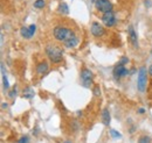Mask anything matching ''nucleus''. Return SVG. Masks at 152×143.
Returning a JSON list of instances; mask_svg holds the SVG:
<instances>
[{"label":"nucleus","instance_id":"obj_19","mask_svg":"<svg viewBox=\"0 0 152 143\" xmlns=\"http://www.w3.org/2000/svg\"><path fill=\"white\" fill-rule=\"evenodd\" d=\"M110 134H111V136H113L114 139H119V137H122V135H121L119 133H117L116 130H114V129L110 130Z\"/></svg>","mask_w":152,"mask_h":143},{"label":"nucleus","instance_id":"obj_16","mask_svg":"<svg viewBox=\"0 0 152 143\" xmlns=\"http://www.w3.org/2000/svg\"><path fill=\"white\" fill-rule=\"evenodd\" d=\"M45 6H46L45 0H37V1L34 2V7H35V8H43Z\"/></svg>","mask_w":152,"mask_h":143},{"label":"nucleus","instance_id":"obj_1","mask_svg":"<svg viewBox=\"0 0 152 143\" xmlns=\"http://www.w3.org/2000/svg\"><path fill=\"white\" fill-rule=\"evenodd\" d=\"M53 35L55 37V40L60 41V42H66L67 40L72 38L75 35L74 32L67 27H62V26H57L53 30Z\"/></svg>","mask_w":152,"mask_h":143},{"label":"nucleus","instance_id":"obj_24","mask_svg":"<svg viewBox=\"0 0 152 143\" xmlns=\"http://www.w3.org/2000/svg\"><path fill=\"white\" fill-rule=\"evenodd\" d=\"M119 63H122V64H125V63H129V58H126V57H123L122 59H121V62Z\"/></svg>","mask_w":152,"mask_h":143},{"label":"nucleus","instance_id":"obj_6","mask_svg":"<svg viewBox=\"0 0 152 143\" xmlns=\"http://www.w3.org/2000/svg\"><path fill=\"white\" fill-rule=\"evenodd\" d=\"M102 21H103V23H104L107 27H113L115 25V22H116V19H115V15H114V13H113V11H111V12L103 13V15H102Z\"/></svg>","mask_w":152,"mask_h":143},{"label":"nucleus","instance_id":"obj_15","mask_svg":"<svg viewBox=\"0 0 152 143\" xmlns=\"http://www.w3.org/2000/svg\"><path fill=\"white\" fill-rule=\"evenodd\" d=\"M58 9H60V12H61V13H63V14H68V13H69V8H68V5H67L66 2L60 4Z\"/></svg>","mask_w":152,"mask_h":143},{"label":"nucleus","instance_id":"obj_4","mask_svg":"<svg viewBox=\"0 0 152 143\" xmlns=\"http://www.w3.org/2000/svg\"><path fill=\"white\" fill-rule=\"evenodd\" d=\"M95 7L102 13H107V12L113 11V4L109 0H96Z\"/></svg>","mask_w":152,"mask_h":143},{"label":"nucleus","instance_id":"obj_7","mask_svg":"<svg viewBox=\"0 0 152 143\" xmlns=\"http://www.w3.org/2000/svg\"><path fill=\"white\" fill-rule=\"evenodd\" d=\"M105 30L103 28V26H101L98 22H93L91 25V34L96 37H101V36L104 35Z\"/></svg>","mask_w":152,"mask_h":143},{"label":"nucleus","instance_id":"obj_11","mask_svg":"<svg viewBox=\"0 0 152 143\" xmlns=\"http://www.w3.org/2000/svg\"><path fill=\"white\" fill-rule=\"evenodd\" d=\"M93 77H94V74H93V72L90 71L89 69H83V70L81 71V79H82V82H83V80L93 79Z\"/></svg>","mask_w":152,"mask_h":143},{"label":"nucleus","instance_id":"obj_25","mask_svg":"<svg viewBox=\"0 0 152 143\" xmlns=\"http://www.w3.org/2000/svg\"><path fill=\"white\" fill-rule=\"evenodd\" d=\"M138 113H139V114H144V113H145V109H144V108H139V109H138Z\"/></svg>","mask_w":152,"mask_h":143},{"label":"nucleus","instance_id":"obj_17","mask_svg":"<svg viewBox=\"0 0 152 143\" xmlns=\"http://www.w3.org/2000/svg\"><path fill=\"white\" fill-rule=\"evenodd\" d=\"M150 142H151V139L149 136H142L138 140V143H150Z\"/></svg>","mask_w":152,"mask_h":143},{"label":"nucleus","instance_id":"obj_14","mask_svg":"<svg viewBox=\"0 0 152 143\" xmlns=\"http://www.w3.org/2000/svg\"><path fill=\"white\" fill-rule=\"evenodd\" d=\"M20 34H21L22 37H25V38H31L32 37V34L29 32V28H27V27H22L20 29Z\"/></svg>","mask_w":152,"mask_h":143},{"label":"nucleus","instance_id":"obj_18","mask_svg":"<svg viewBox=\"0 0 152 143\" xmlns=\"http://www.w3.org/2000/svg\"><path fill=\"white\" fill-rule=\"evenodd\" d=\"M8 97H10L11 99H14V98L17 97V87H15V86H14V89L12 90L10 93H8Z\"/></svg>","mask_w":152,"mask_h":143},{"label":"nucleus","instance_id":"obj_10","mask_svg":"<svg viewBox=\"0 0 152 143\" xmlns=\"http://www.w3.org/2000/svg\"><path fill=\"white\" fill-rule=\"evenodd\" d=\"M64 43V47H67V48H74L76 47L77 44H78V38H77V36H73L72 38H69V40H67L66 42H63Z\"/></svg>","mask_w":152,"mask_h":143},{"label":"nucleus","instance_id":"obj_22","mask_svg":"<svg viewBox=\"0 0 152 143\" xmlns=\"http://www.w3.org/2000/svg\"><path fill=\"white\" fill-rule=\"evenodd\" d=\"M28 28H29V32H31V34H32V36H33L34 35V33L37 32V26H35V25H31Z\"/></svg>","mask_w":152,"mask_h":143},{"label":"nucleus","instance_id":"obj_3","mask_svg":"<svg viewBox=\"0 0 152 143\" xmlns=\"http://www.w3.org/2000/svg\"><path fill=\"white\" fill-rule=\"evenodd\" d=\"M148 72L145 66H142L138 71V78H137V87L139 92H145L146 84H148Z\"/></svg>","mask_w":152,"mask_h":143},{"label":"nucleus","instance_id":"obj_5","mask_svg":"<svg viewBox=\"0 0 152 143\" xmlns=\"http://www.w3.org/2000/svg\"><path fill=\"white\" fill-rule=\"evenodd\" d=\"M128 74H130V71L128 69H125L124 64H122V63H118L114 68V77L116 79H119L122 77H125Z\"/></svg>","mask_w":152,"mask_h":143},{"label":"nucleus","instance_id":"obj_20","mask_svg":"<svg viewBox=\"0 0 152 143\" xmlns=\"http://www.w3.org/2000/svg\"><path fill=\"white\" fill-rule=\"evenodd\" d=\"M18 143H29V137L28 136H22L20 140H18Z\"/></svg>","mask_w":152,"mask_h":143},{"label":"nucleus","instance_id":"obj_9","mask_svg":"<svg viewBox=\"0 0 152 143\" xmlns=\"http://www.w3.org/2000/svg\"><path fill=\"white\" fill-rule=\"evenodd\" d=\"M48 69H49L48 63L47 62H41L37 66V72H38L39 74H45V73H47Z\"/></svg>","mask_w":152,"mask_h":143},{"label":"nucleus","instance_id":"obj_12","mask_svg":"<svg viewBox=\"0 0 152 143\" xmlns=\"http://www.w3.org/2000/svg\"><path fill=\"white\" fill-rule=\"evenodd\" d=\"M102 121H103V125L105 126H109L110 124V113L107 108L103 109V112H102Z\"/></svg>","mask_w":152,"mask_h":143},{"label":"nucleus","instance_id":"obj_23","mask_svg":"<svg viewBox=\"0 0 152 143\" xmlns=\"http://www.w3.org/2000/svg\"><path fill=\"white\" fill-rule=\"evenodd\" d=\"M94 94H95L96 97L101 95V89H99V86H95L94 87Z\"/></svg>","mask_w":152,"mask_h":143},{"label":"nucleus","instance_id":"obj_2","mask_svg":"<svg viewBox=\"0 0 152 143\" xmlns=\"http://www.w3.org/2000/svg\"><path fill=\"white\" fill-rule=\"evenodd\" d=\"M46 54L48 56V58L53 62V63H60L63 58V53L62 50L54 44H49L46 48Z\"/></svg>","mask_w":152,"mask_h":143},{"label":"nucleus","instance_id":"obj_29","mask_svg":"<svg viewBox=\"0 0 152 143\" xmlns=\"http://www.w3.org/2000/svg\"><path fill=\"white\" fill-rule=\"evenodd\" d=\"M64 143H72V142H69V141H66Z\"/></svg>","mask_w":152,"mask_h":143},{"label":"nucleus","instance_id":"obj_21","mask_svg":"<svg viewBox=\"0 0 152 143\" xmlns=\"http://www.w3.org/2000/svg\"><path fill=\"white\" fill-rule=\"evenodd\" d=\"M93 84V79H89V80H83V86L84 87H90Z\"/></svg>","mask_w":152,"mask_h":143},{"label":"nucleus","instance_id":"obj_27","mask_svg":"<svg viewBox=\"0 0 152 143\" xmlns=\"http://www.w3.org/2000/svg\"><path fill=\"white\" fill-rule=\"evenodd\" d=\"M1 106H2V108H7V104H5V103H4Z\"/></svg>","mask_w":152,"mask_h":143},{"label":"nucleus","instance_id":"obj_13","mask_svg":"<svg viewBox=\"0 0 152 143\" xmlns=\"http://www.w3.org/2000/svg\"><path fill=\"white\" fill-rule=\"evenodd\" d=\"M33 97H34V90L32 89V87H26V89L23 90V98L31 99Z\"/></svg>","mask_w":152,"mask_h":143},{"label":"nucleus","instance_id":"obj_8","mask_svg":"<svg viewBox=\"0 0 152 143\" xmlns=\"http://www.w3.org/2000/svg\"><path fill=\"white\" fill-rule=\"evenodd\" d=\"M129 40H130V42L132 43V46L134 47V48H138L137 34H136V32H134V29H133L132 26H130V27H129Z\"/></svg>","mask_w":152,"mask_h":143},{"label":"nucleus","instance_id":"obj_28","mask_svg":"<svg viewBox=\"0 0 152 143\" xmlns=\"http://www.w3.org/2000/svg\"><path fill=\"white\" fill-rule=\"evenodd\" d=\"M134 72H136V70H134V69H132V70H131V71H130V74H133V73H134Z\"/></svg>","mask_w":152,"mask_h":143},{"label":"nucleus","instance_id":"obj_26","mask_svg":"<svg viewBox=\"0 0 152 143\" xmlns=\"http://www.w3.org/2000/svg\"><path fill=\"white\" fill-rule=\"evenodd\" d=\"M148 71H149V74L152 77V64L150 65V68H149V70H148Z\"/></svg>","mask_w":152,"mask_h":143}]
</instances>
